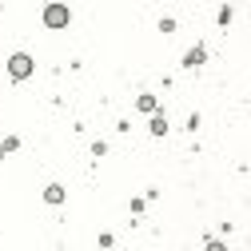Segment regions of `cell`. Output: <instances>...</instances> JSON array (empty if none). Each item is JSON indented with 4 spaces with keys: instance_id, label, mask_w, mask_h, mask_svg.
Listing matches in <instances>:
<instances>
[{
    "instance_id": "1",
    "label": "cell",
    "mask_w": 251,
    "mask_h": 251,
    "mask_svg": "<svg viewBox=\"0 0 251 251\" xmlns=\"http://www.w3.org/2000/svg\"><path fill=\"white\" fill-rule=\"evenodd\" d=\"M64 16H68L64 8H48V24H64Z\"/></svg>"
}]
</instances>
